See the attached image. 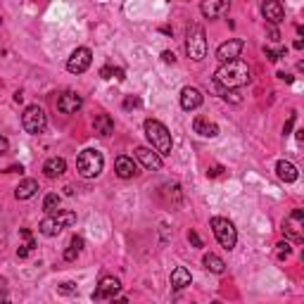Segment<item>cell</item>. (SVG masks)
<instances>
[{"mask_svg": "<svg viewBox=\"0 0 304 304\" xmlns=\"http://www.w3.org/2000/svg\"><path fill=\"white\" fill-rule=\"evenodd\" d=\"M57 293L60 295H76V283H62V285H57Z\"/></svg>", "mask_w": 304, "mask_h": 304, "instance_id": "f1b7e54d", "label": "cell"}, {"mask_svg": "<svg viewBox=\"0 0 304 304\" xmlns=\"http://www.w3.org/2000/svg\"><path fill=\"white\" fill-rule=\"evenodd\" d=\"M200 10H202V14H205V17L214 19V17H219L221 12L228 10V2H226V0H207V2H202V5H200Z\"/></svg>", "mask_w": 304, "mask_h": 304, "instance_id": "ffe728a7", "label": "cell"}, {"mask_svg": "<svg viewBox=\"0 0 304 304\" xmlns=\"http://www.w3.org/2000/svg\"><path fill=\"white\" fill-rule=\"evenodd\" d=\"M278 78H283L285 83H293V76H290V74H285V72H278Z\"/></svg>", "mask_w": 304, "mask_h": 304, "instance_id": "b9f144b4", "label": "cell"}, {"mask_svg": "<svg viewBox=\"0 0 304 304\" xmlns=\"http://www.w3.org/2000/svg\"><path fill=\"white\" fill-rule=\"evenodd\" d=\"M264 55H266V60H269V62H278L281 57H285V55H288V48H278V50L264 48Z\"/></svg>", "mask_w": 304, "mask_h": 304, "instance_id": "83f0119b", "label": "cell"}, {"mask_svg": "<svg viewBox=\"0 0 304 304\" xmlns=\"http://www.w3.org/2000/svg\"><path fill=\"white\" fill-rule=\"evenodd\" d=\"M295 119H297V114H290V119H288V124H285V126H283V133H285V136H288V133H290V131H293V126H295Z\"/></svg>", "mask_w": 304, "mask_h": 304, "instance_id": "1f68e13d", "label": "cell"}, {"mask_svg": "<svg viewBox=\"0 0 304 304\" xmlns=\"http://www.w3.org/2000/svg\"><path fill=\"white\" fill-rule=\"evenodd\" d=\"M261 14L269 19L271 26H276V24H281L283 19H285V7H283L278 0H269V2L261 5Z\"/></svg>", "mask_w": 304, "mask_h": 304, "instance_id": "4fadbf2b", "label": "cell"}, {"mask_svg": "<svg viewBox=\"0 0 304 304\" xmlns=\"http://www.w3.org/2000/svg\"><path fill=\"white\" fill-rule=\"evenodd\" d=\"M214 78H217L219 86H224L226 90L247 86L250 83V67L245 65L242 60H233V62H226V65L219 67Z\"/></svg>", "mask_w": 304, "mask_h": 304, "instance_id": "6da1fadb", "label": "cell"}, {"mask_svg": "<svg viewBox=\"0 0 304 304\" xmlns=\"http://www.w3.org/2000/svg\"><path fill=\"white\" fill-rule=\"evenodd\" d=\"M0 24H2V19H0Z\"/></svg>", "mask_w": 304, "mask_h": 304, "instance_id": "c3c4849f", "label": "cell"}, {"mask_svg": "<svg viewBox=\"0 0 304 304\" xmlns=\"http://www.w3.org/2000/svg\"><path fill=\"white\" fill-rule=\"evenodd\" d=\"M304 48V41L302 38H297V41H295V50H302Z\"/></svg>", "mask_w": 304, "mask_h": 304, "instance_id": "7bdbcfd3", "label": "cell"}, {"mask_svg": "<svg viewBox=\"0 0 304 304\" xmlns=\"http://www.w3.org/2000/svg\"><path fill=\"white\" fill-rule=\"evenodd\" d=\"M121 293V283L119 278L114 276H105L102 281L98 283L95 293H93V302H102V300H114L117 295Z\"/></svg>", "mask_w": 304, "mask_h": 304, "instance_id": "ba28073f", "label": "cell"}, {"mask_svg": "<svg viewBox=\"0 0 304 304\" xmlns=\"http://www.w3.org/2000/svg\"><path fill=\"white\" fill-rule=\"evenodd\" d=\"M224 98H226V100H230V102H235V105H238L240 100H242V98H240V95H238V93H235V90H226V93H224Z\"/></svg>", "mask_w": 304, "mask_h": 304, "instance_id": "d6a6232c", "label": "cell"}, {"mask_svg": "<svg viewBox=\"0 0 304 304\" xmlns=\"http://www.w3.org/2000/svg\"><path fill=\"white\" fill-rule=\"evenodd\" d=\"M221 171H224L221 166H214V169H209V171H207V176H212V178H214V176H221Z\"/></svg>", "mask_w": 304, "mask_h": 304, "instance_id": "60d3db41", "label": "cell"}, {"mask_svg": "<svg viewBox=\"0 0 304 304\" xmlns=\"http://www.w3.org/2000/svg\"><path fill=\"white\" fill-rule=\"evenodd\" d=\"M162 60H164V62H171V65H174V62H176V55L169 53V50H164V53H162Z\"/></svg>", "mask_w": 304, "mask_h": 304, "instance_id": "e575fe53", "label": "cell"}, {"mask_svg": "<svg viewBox=\"0 0 304 304\" xmlns=\"http://www.w3.org/2000/svg\"><path fill=\"white\" fill-rule=\"evenodd\" d=\"M93 129H95V133L98 136H109L112 131H114V121H112V117L109 114H98L95 117V121H93Z\"/></svg>", "mask_w": 304, "mask_h": 304, "instance_id": "603a6c76", "label": "cell"}, {"mask_svg": "<svg viewBox=\"0 0 304 304\" xmlns=\"http://www.w3.org/2000/svg\"><path fill=\"white\" fill-rule=\"evenodd\" d=\"M276 174L285 183H293V181H297V176H300L297 174V166L293 162H285V159H281V162L276 164Z\"/></svg>", "mask_w": 304, "mask_h": 304, "instance_id": "d6986e66", "label": "cell"}, {"mask_svg": "<svg viewBox=\"0 0 304 304\" xmlns=\"http://www.w3.org/2000/svg\"><path fill=\"white\" fill-rule=\"evenodd\" d=\"M269 38H271V41H281V33H278V29H276V26H271V29H269Z\"/></svg>", "mask_w": 304, "mask_h": 304, "instance_id": "d590c367", "label": "cell"}, {"mask_svg": "<svg viewBox=\"0 0 304 304\" xmlns=\"http://www.w3.org/2000/svg\"><path fill=\"white\" fill-rule=\"evenodd\" d=\"M114 304H129V300H126V297H121V300H117Z\"/></svg>", "mask_w": 304, "mask_h": 304, "instance_id": "f6af8a7d", "label": "cell"}, {"mask_svg": "<svg viewBox=\"0 0 304 304\" xmlns=\"http://www.w3.org/2000/svg\"><path fill=\"white\" fill-rule=\"evenodd\" d=\"M193 131H195V133H200V136H205V138H214V136H219V126H217V124L202 119V117H197V119L193 121Z\"/></svg>", "mask_w": 304, "mask_h": 304, "instance_id": "7402d4cb", "label": "cell"}, {"mask_svg": "<svg viewBox=\"0 0 304 304\" xmlns=\"http://www.w3.org/2000/svg\"><path fill=\"white\" fill-rule=\"evenodd\" d=\"M114 169H117V176H119V178H133V176L138 174V166H136V162H133L131 157H126V154L117 157Z\"/></svg>", "mask_w": 304, "mask_h": 304, "instance_id": "2e32d148", "label": "cell"}, {"mask_svg": "<svg viewBox=\"0 0 304 304\" xmlns=\"http://www.w3.org/2000/svg\"><path fill=\"white\" fill-rule=\"evenodd\" d=\"M202 264H205V269H209L212 273H217V276H221V273L226 271V261L221 259V257H217V254H205V259H202Z\"/></svg>", "mask_w": 304, "mask_h": 304, "instance_id": "cb8c5ba5", "label": "cell"}, {"mask_svg": "<svg viewBox=\"0 0 304 304\" xmlns=\"http://www.w3.org/2000/svg\"><path fill=\"white\" fill-rule=\"evenodd\" d=\"M200 105H202V93L193 86H185L183 90H181V107H183L185 112H193V109H197Z\"/></svg>", "mask_w": 304, "mask_h": 304, "instance_id": "9a60e30c", "label": "cell"}, {"mask_svg": "<svg viewBox=\"0 0 304 304\" xmlns=\"http://www.w3.org/2000/svg\"><path fill=\"white\" fill-rule=\"evenodd\" d=\"M276 247H278V257H288V254H290V252H293V247H290V242H278V245H276Z\"/></svg>", "mask_w": 304, "mask_h": 304, "instance_id": "4dcf8cb0", "label": "cell"}, {"mask_svg": "<svg viewBox=\"0 0 304 304\" xmlns=\"http://www.w3.org/2000/svg\"><path fill=\"white\" fill-rule=\"evenodd\" d=\"M10 150V143H7V138H2V136H0V154H2V152H7Z\"/></svg>", "mask_w": 304, "mask_h": 304, "instance_id": "f35d334b", "label": "cell"}, {"mask_svg": "<svg viewBox=\"0 0 304 304\" xmlns=\"http://www.w3.org/2000/svg\"><path fill=\"white\" fill-rule=\"evenodd\" d=\"M145 136H148V141L152 143V148H154V152L159 157L162 154H171V148H174L171 133H169V129L164 126L162 121H157V119L145 121Z\"/></svg>", "mask_w": 304, "mask_h": 304, "instance_id": "7a4b0ae2", "label": "cell"}, {"mask_svg": "<svg viewBox=\"0 0 304 304\" xmlns=\"http://www.w3.org/2000/svg\"><path fill=\"white\" fill-rule=\"evenodd\" d=\"M190 283H193V276H190V271H188L185 266H176L174 271H171V288L183 290V288H188Z\"/></svg>", "mask_w": 304, "mask_h": 304, "instance_id": "ac0fdd59", "label": "cell"}, {"mask_svg": "<svg viewBox=\"0 0 304 304\" xmlns=\"http://www.w3.org/2000/svg\"><path fill=\"white\" fill-rule=\"evenodd\" d=\"M136 157H138V162H141L145 169H152V171L162 169V157H159L157 152H152L150 148H136Z\"/></svg>", "mask_w": 304, "mask_h": 304, "instance_id": "5bb4252c", "label": "cell"}, {"mask_svg": "<svg viewBox=\"0 0 304 304\" xmlns=\"http://www.w3.org/2000/svg\"><path fill=\"white\" fill-rule=\"evenodd\" d=\"M57 207H60V195H57V193H50V195H45V200H43V209L48 212V217L57 212Z\"/></svg>", "mask_w": 304, "mask_h": 304, "instance_id": "4316f807", "label": "cell"}, {"mask_svg": "<svg viewBox=\"0 0 304 304\" xmlns=\"http://www.w3.org/2000/svg\"><path fill=\"white\" fill-rule=\"evenodd\" d=\"M141 107V100L136 98V95H129V98L124 100V109H136Z\"/></svg>", "mask_w": 304, "mask_h": 304, "instance_id": "f546056e", "label": "cell"}, {"mask_svg": "<svg viewBox=\"0 0 304 304\" xmlns=\"http://www.w3.org/2000/svg\"><path fill=\"white\" fill-rule=\"evenodd\" d=\"M188 238H190V242H193L195 247H202V240H200V235H197L195 230H190V233H188Z\"/></svg>", "mask_w": 304, "mask_h": 304, "instance_id": "836d02e7", "label": "cell"}, {"mask_svg": "<svg viewBox=\"0 0 304 304\" xmlns=\"http://www.w3.org/2000/svg\"><path fill=\"white\" fill-rule=\"evenodd\" d=\"M45 124H48V119H45V112L38 105H29V107L24 109L22 114V126L26 133H31V136H38V133H43L45 131Z\"/></svg>", "mask_w": 304, "mask_h": 304, "instance_id": "52a82bcc", "label": "cell"}, {"mask_svg": "<svg viewBox=\"0 0 304 304\" xmlns=\"http://www.w3.org/2000/svg\"><path fill=\"white\" fill-rule=\"evenodd\" d=\"M0 304H12V302H7V300H2V302H0Z\"/></svg>", "mask_w": 304, "mask_h": 304, "instance_id": "bcb514c9", "label": "cell"}, {"mask_svg": "<svg viewBox=\"0 0 304 304\" xmlns=\"http://www.w3.org/2000/svg\"><path fill=\"white\" fill-rule=\"evenodd\" d=\"M36 190H38V181H33V178H24L22 183L14 188V197H17V200H29V197L36 195Z\"/></svg>", "mask_w": 304, "mask_h": 304, "instance_id": "44dd1931", "label": "cell"}, {"mask_svg": "<svg viewBox=\"0 0 304 304\" xmlns=\"http://www.w3.org/2000/svg\"><path fill=\"white\" fill-rule=\"evenodd\" d=\"M185 53L190 60H205L207 55V36H205V29L200 24H190L188 26V38H185Z\"/></svg>", "mask_w": 304, "mask_h": 304, "instance_id": "3957f363", "label": "cell"}, {"mask_svg": "<svg viewBox=\"0 0 304 304\" xmlns=\"http://www.w3.org/2000/svg\"><path fill=\"white\" fill-rule=\"evenodd\" d=\"M93 62V53L88 50V48H76L72 57H69V62H67V69L72 72V74H83L88 67Z\"/></svg>", "mask_w": 304, "mask_h": 304, "instance_id": "9c48e42d", "label": "cell"}, {"mask_svg": "<svg viewBox=\"0 0 304 304\" xmlns=\"http://www.w3.org/2000/svg\"><path fill=\"white\" fill-rule=\"evenodd\" d=\"M112 76H114L117 81H124V78H126V74H124V69H112Z\"/></svg>", "mask_w": 304, "mask_h": 304, "instance_id": "74e56055", "label": "cell"}, {"mask_svg": "<svg viewBox=\"0 0 304 304\" xmlns=\"http://www.w3.org/2000/svg\"><path fill=\"white\" fill-rule=\"evenodd\" d=\"M22 171H24L22 164H19V166H17V164H12L10 169H7V174H22Z\"/></svg>", "mask_w": 304, "mask_h": 304, "instance_id": "ab89813d", "label": "cell"}, {"mask_svg": "<svg viewBox=\"0 0 304 304\" xmlns=\"http://www.w3.org/2000/svg\"><path fill=\"white\" fill-rule=\"evenodd\" d=\"M100 78H112V67H102L100 69Z\"/></svg>", "mask_w": 304, "mask_h": 304, "instance_id": "8d00e7d4", "label": "cell"}, {"mask_svg": "<svg viewBox=\"0 0 304 304\" xmlns=\"http://www.w3.org/2000/svg\"><path fill=\"white\" fill-rule=\"evenodd\" d=\"M302 219H304V212L302 209H295L290 217L283 221V233L288 235L290 240H295V242H302Z\"/></svg>", "mask_w": 304, "mask_h": 304, "instance_id": "8fae6325", "label": "cell"}, {"mask_svg": "<svg viewBox=\"0 0 304 304\" xmlns=\"http://www.w3.org/2000/svg\"><path fill=\"white\" fill-rule=\"evenodd\" d=\"M209 226L214 230V235H217L219 245L224 247V250H233L235 247V242H238V230L233 226V221H228L224 217H214L209 221Z\"/></svg>", "mask_w": 304, "mask_h": 304, "instance_id": "5b68a950", "label": "cell"}, {"mask_svg": "<svg viewBox=\"0 0 304 304\" xmlns=\"http://www.w3.org/2000/svg\"><path fill=\"white\" fill-rule=\"evenodd\" d=\"M81 250H83V238L74 235V238H72V242H69V247L65 250V261H74L76 257L81 254Z\"/></svg>", "mask_w": 304, "mask_h": 304, "instance_id": "d4e9b609", "label": "cell"}, {"mask_svg": "<svg viewBox=\"0 0 304 304\" xmlns=\"http://www.w3.org/2000/svg\"><path fill=\"white\" fill-rule=\"evenodd\" d=\"M67 171V162L62 157H50L48 162L43 164V174L48 178H57V176H62Z\"/></svg>", "mask_w": 304, "mask_h": 304, "instance_id": "e0dca14e", "label": "cell"}, {"mask_svg": "<svg viewBox=\"0 0 304 304\" xmlns=\"http://www.w3.org/2000/svg\"><path fill=\"white\" fill-rule=\"evenodd\" d=\"M22 100H24V95L19 93V90H17V93H14V102H22Z\"/></svg>", "mask_w": 304, "mask_h": 304, "instance_id": "ee69618b", "label": "cell"}, {"mask_svg": "<svg viewBox=\"0 0 304 304\" xmlns=\"http://www.w3.org/2000/svg\"><path fill=\"white\" fill-rule=\"evenodd\" d=\"M22 235L26 238V242H24V245H19V250H17V257H19V259H26V257L31 254V250L36 247V242H33L31 233H29L26 228H22Z\"/></svg>", "mask_w": 304, "mask_h": 304, "instance_id": "484cf974", "label": "cell"}, {"mask_svg": "<svg viewBox=\"0 0 304 304\" xmlns=\"http://www.w3.org/2000/svg\"><path fill=\"white\" fill-rule=\"evenodd\" d=\"M74 224H76L74 212H60V214H50V217H45L43 221H41L38 230L43 233L45 238H55V235H60L67 226H74Z\"/></svg>", "mask_w": 304, "mask_h": 304, "instance_id": "277c9868", "label": "cell"}, {"mask_svg": "<svg viewBox=\"0 0 304 304\" xmlns=\"http://www.w3.org/2000/svg\"><path fill=\"white\" fill-rule=\"evenodd\" d=\"M212 304H221V302H212Z\"/></svg>", "mask_w": 304, "mask_h": 304, "instance_id": "7dc6e473", "label": "cell"}, {"mask_svg": "<svg viewBox=\"0 0 304 304\" xmlns=\"http://www.w3.org/2000/svg\"><path fill=\"white\" fill-rule=\"evenodd\" d=\"M81 105H83V98L78 93H74V90H67V93H62L57 98V109L62 114H76L81 109Z\"/></svg>", "mask_w": 304, "mask_h": 304, "instance_id": "7c38bea8", "label": "cell"}, {"mask_svg": "<svg viewBox=\"0 0 304 304\" xmlns=\"http://www.w3.org/2000/svg\"><path fill=\"white\" fill-rule=\"evenodd\" d=\"M76 166H78V174L83 178H95L102 171L105 159H102V154L98 150H83L78 154V159H76Z\"/></svg>", "mask_w": 304, "mask_h": 304, "instance_id": "8992f818", "label": "cell"}, {"mask_svg": "<svg viewBox=\"0 0 304 304\" xmlns=\"http://www.w3.org/2000/svg\"><path fill=\"white\" fill-rule=\"evenodd\" d=\"M242 48H245V43H242L240 38H228L226 43L219 45L217 60L221 62V65H226V62H233V60H238V57H240Z\"/></svg>", "mask_w": 304, "mask_h": 304, "instance_id": "30bf717a", "label": "cell"}]
</instances>
